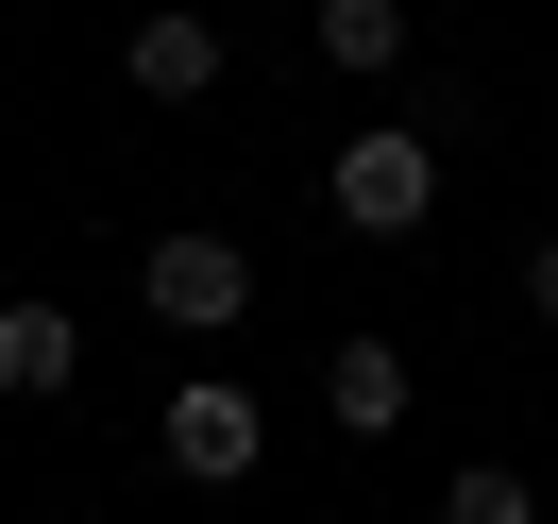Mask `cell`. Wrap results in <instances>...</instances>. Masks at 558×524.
<instances>
[{
  "mask_svg": "<svg viewBox=\"0 0 558 524\" xmlns=\"http://www.w3.org/2000/svg\"><path fill=\"white\" fill-rule=\"evenodd\" d=\"M322 423H339V440H407V355L339 339V355H322Z\"/></svg>",
  "mask_w": 558,
  "mask_h": 524,
  "instance_id": "obj_6",
  "label": "cell"
},
{
  "mask_svg": "<svg viewBox=\"0 0 558 524\" xmlns=\"http://www.w3.org/2000/svg\"><path fill=\"white\" fill-rule=\"evenodd\" d=\"M69 373H85V321L51 305V288H17V305H0V406H51Z\"/></svg>",
  "mask_w": 558,
  "mask_h": 524,
  "instance_id": "obj_5",
  "label": "cell"
},
{
  "mask_svg": "<svg viewBox=\"0 0 558 524\" xmlns=\"http://www.w3.org/2000/svg\"><path fill=\"white\" fill-rule=\"evenodd\" d=\"M322 220H339V237H423V220H440V136H423V119H373V136H339L322 153Z\"/></svg>",
  "mask_w": 558,
  "mask_h": 524,
  "instance_id": "obj_1",
  "label": "cell"
},
{
  "mask_svg": "<svg viewBox=\"0 0 558 524\" xmlns=\"http://www.w3.org/2000/svg\"><path fill=\"white\" fill-rule=\"evenodd\" d=\"M220 69H238V35H220L204 0H170V17L119 35V85H136V102H220Z\"/></svg>",
  "mask_w": 558,
  "mask_h": 524,
  "instance_id": "obj_4",
  "label": "cell"
},
{
  "mask_svg": "<svg viewBox=\"0 0 558 524\" xmlns=\"http://www.w3.org/2000/svg\"><path fill=\"white\" fill-rule=\"evenodd\" d=\"M153 456H170V490H254V456H271V389L186 373L170 406H153Z\"/></svg>",
  "mask_w": 558,
  "mask_h": 524,
  "instance_id": "obj_2",
  "label": "cell"
},
{
  "mask_svg": "<svg viewBox=\"0 0 558 524\" xmlns=\"http://www.w3.org/2000/svg\"><path fill=\"white\" fill-rule=\"evenodd\" d=\"M524 321H558V237H524Z\"/></svg>",
  "mask_w": 558,
  "mask_h": 524,
  "instance_id": "obj_9",
  "label": "cell"
},
{
  "mask_svg": "<svg viewBox=\"0 0 558 524\" xmlns=\"http://www.w3.org/2000/svg\"><path fill=\"white\" fill-rule=\"evenodd\" d=\"M322 69H339V85H389V69H407V0H322Z\"/></svg>",
  "mask_w": 558,
  "mask_h": 524,
  "instance_id": "obj_7",
  "label": "cell"
},
{
  "mask_svg": "<svg viewBox=\"0 0 558 524\" xmlns=\"http://www.w3.org/2000/svg\"><path fill=\"white\" fill-rule=\"evenodd\" d=\"M440 524H542V474H508V456H457V474H440Z\"/></svg>",
  "mask_w": 558,
  "mask_h": 524,
  "instance_id": "obj_8",
  "label": "cell"
},
{
  "mask_svg": "<svg viewBox=\"0 0 558 524\" xmlns=\"http://www.w3.org/2000/svg\"><path fill=\"white\" fill-rule=\"evenodd\" d=\"M136 305L170 321V339H238V321H254V254L186 220V237H153V254H136Z\"/></svg>",
  "mask_w": 558,
  "mask_h": 524,
  "instance_id": "obj_3",
  "label": "cell"
},
{
  "mask_svg": "<svg viewBox=\"0 0 558 524\" xmlns=\"http://www.w3.org/2000/svg\"><path fill=\"white\" fill-rule=\"evenodd\" d=\"M542 508H558V490H542Z\"/></svg>",
  "mask_w": 558,
  "mask_h": 524,
  "instance_id": "obj_10",
  "label": "cell"
}]
</instances>
